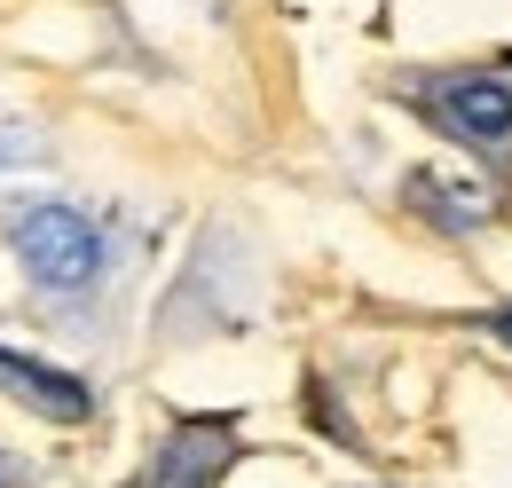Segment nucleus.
I'll return each mask as SVG.
<instances>
[{
	"mask_svg": "<svg viewBox=\"0 0 512 488\" xmlns=\"http://www.w3.org/2000/svg\"><path fill=\"white\" fill-rule=\"evenodd\" d=\"M8 244H16L24 276L48 284V292H87L103 276V229L79 205H24L8 221Z\"/></svg>",
	"mask_w": 512,
	"mask_h": 488,
	"instance_id": "1",
	"label": "nucleus"
},
{
	"mask_svg": "<svg viewBox=\"0 0 512 488\" xmlns=\"http://www.w3.org/2000/svg\"><path fill=\"white\" fill-rule=\"evenodd\" d=\"M418 111L457 134L465 150H505L512 142V79L505 71H449V79H426Z\"/></svg>",
	"mask_w": 512,
	"mask_h": 488,
	"instance_id": "2",
	"label": "nucleus"
},
{
	"mask_svg": "<svg viewBox=\"0 0 512 488\" xmlns=\"http://www.w3.org/2000/svg\"><path fill=\"white\" fill-rule=\"evenodd\" d=\"M229 457H237V426L229 418H182V426L158 441V457H150V488H213L229 473Z\"/></svg>",
	"mask_w": 512,
	"mask_h": 488,
	"instance_id": "3",
	"label": "nucleus"
},
{
	"mask_svg": "<svg viewBox=\"0 0 512 488\" xmlns=\"http://www.w3.org/2000/svg\"><path fill=\"white\" fill-rule=\"evenodd\" d=\"M0 394H16L24 410H40L48 426H87V410H95L87 378L40 363V355H16V347H0Z\"/></svg>",
	"mask_w": 512,
	"mask_h": 488,
	"instance_id": "4",
	"label": "nucleus"
},
{
	"mask_svg": "<svg viewBox=\"0 0 512 488\" xmlns=\"http://www.w3.org/2000/svg\"><path fill=\"white\" fill-rule=\"evenodd\" d=\"M410 197H418V205H434V213H442L449 229H465V221H481V213H489V197H481V189H442V182H410Z\"/></svg>",
	"mask_w": 512,
	"mask_h": 488,
	"instance_id": "5",
	"label": "nucleus"
},
{
	"mask_svg": "<svg viewBox=\"0 0 512 488\" xmlns=\"http://www.w3.org/2000/svg\"><path fill=\"white\" fill-rule=\"evenodd\" d=\"M16 481H24V473H16V457L0 449V488H16Z\"/></svg>",
	"mask_w": 512,
	"mask_h": 488,
	"instance_id": "6",
	"label": "nucleus"
}]
</instances>
